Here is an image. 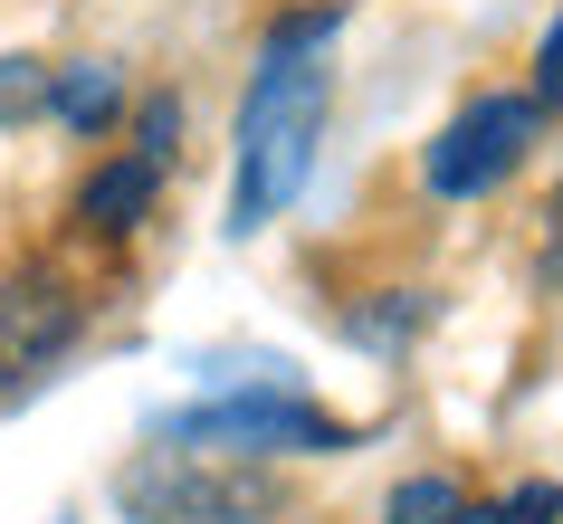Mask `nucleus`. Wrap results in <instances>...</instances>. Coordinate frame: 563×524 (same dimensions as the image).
Wrapping results in <instances>:
<instances>
[{
  "mask_svg": "<svg viewBox=\"0 0 563 524\" xmlns=\"http://www.w3.org/2000/svg\"><path fill=\"white\" fill-rule=\"evenodd\" d=\"M325 48H334V10H306V20L267 30V58L249 77V105H239L230 238H258L277 210H297L306 172H316V134H325V96H334Z\"/></svg>",
  "mask_w": 563,
  "mask_h": 524,
  "instance_id": "1",
  "label": "nucleus"
},
{
  "mask_svg": "<svg viewBox=\"0 0 563 524\" xmlns=\"http://www.w3.org/2000/svg\"><path fill=\"white\" fill-rule=\"evenodd\" d=\"M153 448L258 467V458H334V448H354V430L306 391H201L181 410H153Z\"/></svg>",
  "mask_w": 563,
  "mask_h": 524,
  "instance_id": "2",
  "label": "nucleus"
},
{
  "mask_svg": "<svg viewBox=\"0 0 563 524\" xmlns=\"http://www.w3.org/2000/svg\"><path fill=\"white\" fill-rule=\"evenodd\" d=\"M115 505L134 524H258L277 495H267L258 467L191 458V448H144V458L115 477Z\"/></svg>",
  "mask_w": 563,
  "mask_h": 524,
  "instance_id": "3",
  "label": "nucleus"
},
{
  "mask_svg": "<svg viewBox=\"0 0 563 524\" xmlns=\"http://www.w3.org/2000/svg\"><path fill=\"white\" fill-rule=\"evenodd\" d=\"M534 134H544V105H534V96H468V105L430 134V153H420L430 201H487L497 181L526 172Z\"/></svg>",
  "mask_w": 563,
  "mask_h": 524,
  "instance_id": "4",
  "label": "nucleus"
},
{
  "mask_svg": "<svg viewBox=\"0 0 563 524\" xmlns=\"http://www.w3.org/2000/svg\"><path fill=\"white\" fill-rule=\"evenodd\" d=\"M77 344V296L58 277H10L0 287V381H38Z\"/></svg>",
  "mask_w": 563,
  "mask_h": 524,
  "instance_id": "5",
  "label": "nucleus"
},
{
  "mask_svg": "<svg viewBox=\"0 0 563 524\" xmlns=\"http://www.w3.org/2000/svg\"><path fill=\"white\" fill-rule=\"evenodd\" d=\"M153 191H163V163H153V153H124V163L87 172V191H77V220H87V230H106V238H124V230H144Z\"/></svg>",
  "mask_w": 563,
  "mask_h": 524,
  "instance_id": "6",
  "label": "nucleus"
},
{
  "mask_svg": "<svg viewBox=\"0 0 563 524\" xmlns=\"http://www.w3.org/2000/svg\"><path fill=\"white\" fill-rule=\"evenodd\" d=\"M115 105H124V77H115L106 58L58 67V87H48V115H58L67 134H106V124H115Z\"/></svg>",
  "mask_w": 563,
  "mask_h": 524,
  "instance_id": "7",
  "label": "nucleus"
},
{
  "mask_svg": "<svg viewBox=\"0 0 563 524\" xmlns=\"http://www.w3.org/2000/svg\"><path fill=\"white\" fill-rule=\"evenodd\" d=\"M191 372H201V391H306L297 381V363H277V353H201V363H191Z\"/></svg>",
  "mask_w": 563,
  "mask_h": 524,
  "instance_id": "8",
  "label": "nucleus"
},
{
  "mask_svg": "<svg viewBox=\"0 0 563 524\" xmlns=\"http://www.w3.org/2000/svg\"><path fill=\"white\" fill-rule=\"evenodd\" d=\"M383 524H468V495L449 487V477H401L383 505Z\"/></svg>",
  "mask_w": 563,
  "mask_h": 524,
  "instance_id": "9",
  "label": "nucleus"
},
{
  "mask_svg": "<svg viewBox=\"0 0 563 524\" xmlns=\"http://www.w3.org/2000/svg\"><path fill=\"white\" fill-rule=\"evenodd\" d=\"M468 524H563V487H554V477L506 487V495H487V505H468Z\"/></svg>",
  "mask_w": 563,
  "mask_h": 524,
  "instance_id": "10",
  "label": "nucleus"
},
{
  "mask_svg": "<svg viewBox=\"0 0 563 524\" xmlns=\"http://www.w3.org/2000/svg\"><path fill=\"white\" fill-rule=\"evenodd\" d=\"M48 87H58V67L0 58V124H38V115H48Z\"/></svg>",
  "mask_w": 563,
  "mask_h": 524,
  "instance_id": "11",
  "label": "nucleus"
},
{
  "mask_svg": "<svg viewBox=\"0 0 563 524\" xmlns=\"http://www.w3.org/2000/svg\"><path fill=\"white\" fill-rule=\"evenodd\" d=\"M534 105H563V20L544 30V58H534Z\"/></svg>",
  "mask_w": 563,
  "mask_h": 524,
  "instance_id": "12",
  "label": "nucleus"
},
{
  "mask_svg": "<svg viewBox=\"0 0 563 524\" xmlns=\"http://www.w3.org/2000/svg\"><path fill=\"white\" fill-rule=\"evenodd\" d=\"M173 124H181V105H173V96H153V115H144V144H134V153H153V163H163V153H173Z\"/></svg>",
  "mask_w": 563,
  "mask_h": 524,
  "instance_id": "13",
  "label": "nucleus"
},
{
  "mask_svg": "<svg viewBox=\"0 0 563 524\" xmlns=\"http://www.w3.org/2000/svg\"><path fill=\"white\" fill-rule=\"evenodd\" d=\"M554 220H563V191H554Z\"/></svg>",
  "mask_w": 563,
  "mask_h": 524,
  "instance_id": "14",
  "label": "nucleus"
}]
</instances>
